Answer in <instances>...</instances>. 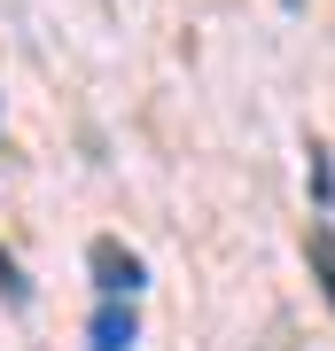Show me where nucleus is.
I'll use <instances>...</instances> for the list:
<instances>
[{"mask_svg":"<svg viewBox=\"0 0 335 351\" xmlns=\"http://www.w3.org/2000/svg\"><path fill=\"white\" fill-rule=\"evenodd\" d=\"M94 281H101V297H110V304H125L140 281H149V265H140L133 250H117V242H94Z\"/></svg>","mask_w":335,"mask_h":351,"instance_id":"nucleus-1","label":"nucleus"},{"mask_svg":"<svg viewBox=\"0 0 335 351\" xmlns=\"http://www.w3.org/2000/svg\"><path fill=\"white\" fill-rule=\"evenodd\" d=\"M86 336H94V351H133V336H140V320H133V304H101Z\"/></svg>","mask_w":335,"mask_h":351,"instance_id":"nucleus-2","label":"nucleus"},{"mask_svg":"<svg viewBox=\"0 0 335 351\" xmlns=\"http://www.w3.org/2000/svg\"><path fill=\"white\" fill-rule=\"evenodd\" d=\"M304 258H312V274H320L327 304H335V226H312V234H304Z\"/></svg>","mask_w":335,"mask_h":351,"instance_id":"nucleus-3","label":"nucleus"},{"mask_svg":"<svg viewBox=\"0 0 335 351\" xmlns=\"http://www.w3.org/2000/svg\"><path fill=\"white\" fill-rule=\"evenodd\" d=\"M0 289H8L16 304H24V274H16V258H8V250H0Z\"/></svg>","mask_w":335,"mask_h":351,"instance_id":"nucleus-4","label":"nucleus"},{"mask_svg":"<svg viewBox=\"0 0 335 351\" xmlns=\"http://www.w3.org/2000/svg\"><path fill=\"white\" fill-rule=\"evenodd\" d=\"M288 8H297V0H288Z\"/></svg>","mask_w":335,"mask_h":351,"instance_id":"nucleus-5","label":"nucleus"}]
</instances>
